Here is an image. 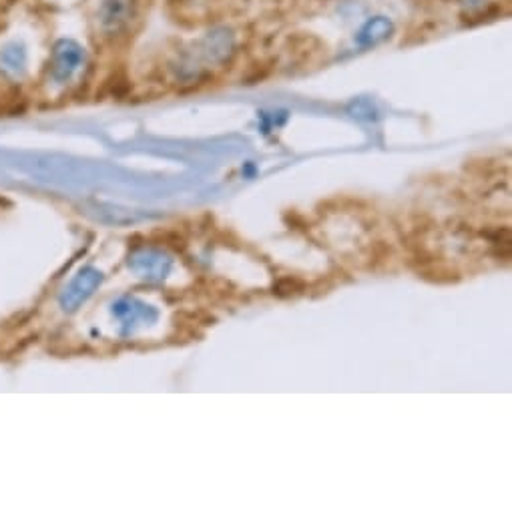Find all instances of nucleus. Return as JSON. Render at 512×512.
<instances>
[{
	"instance_id": "f257e3e1",
	"label": "nucleus",
	"mask_w": 512,
	"mask_h": 512,
	"mask_svg": "<svg viewBox=\"0 0 512 512\" xmlns=\"http://www.w3.org/2000/svg\"><path fill=\"white\" fill-rule=\"evenodd\" d=\"M29 45L19 31L9 29L0 35V77L19 81L29 71Z\"/></svg>"
},
{
	"instance_id": "f03ea898",
	"label": "nucleus",
	"mask_w": 512,
	"mask_h": 512,
	"mask_svg": "<svg viewBox=\"0 0 512 512\" xmlns=\"http://www.w3.org/2000/svg\"><path fill=\"white\" fill-rule=\"evenodd\" d=\"M81 61H83V55H81V49L75 43L59 41L53 47V55H51V77H53V81H57V83L67 81L77 71Z\"/></svg>"
},
{
	"instance_id": "7ed1b4c3",
	"label": "nucleus",
	"mask_w": 512,
	"mask_h": 512,
	"mask_svg": "<svg viewBox=\"0 0 512 512\" xmlns=\"http://www.w3.org/2000/svg\"><path fill=\"white\" fill-rule=\"evenodd\" d=\"M99 19L105 31L109 33L121 31L131 19V0H107Z\"/></svg>"
},
{
	"instance_id": "20e7f679",
	"label": "nucleus",
	"mask_w": 512,
	"mask_h": 512,
	"mask_svg": "<svg viewBox=\"0 0 512 512\" xmlns=\"http://www.w3.org/2000/svg\"><path fill=\"white\" fill-rule=\"evenodd\" d=\"M97 280H99V278H97V274H93V272L81 276V278L69 288V292H67L63 304L69 306V310H73V306H77L81 300H85V298L91 294V290L95 288Z\"/></svg>"
}]
</instances>
